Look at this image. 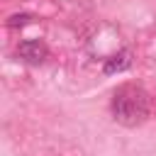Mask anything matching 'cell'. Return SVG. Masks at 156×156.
<instances>
[{"mask_svg": "<svg viewBox=\"0 0 156 156\" xmlns=\"http://www.w3.org/2000/svg\"><path fill=\"white\" fill-rule=\"evenodd\" d=\"M17 54H20L27 63H41V61L49 56V49H46V44L39 41V39H24V41H20Z\"/></svg>", "mask_w": 156, "mask_h": 156, "instance_id": "obj_2", "label": "cell"}, {"mask_svg": "<svg viewBox=\"0 0 156 156\" xmlns=\"http://www.w3.org/2000/svg\"><path fill=\"white\" fill-rule=\"evenodd\" d=\"M29 20H32V17L24 15V12H22V15H12V17H7V27H24Z\"/></svg>", "mask_w": 156, "mask_h": 156, "instance_id": "obj_4", "label": "cell"}, {"mask_svg": "<svg viewBox=\"0 0 156 156\" xmlns=\"http://www.w3.org/2000/svg\"><path fill=\"white\" fill-rule=\"evenodd\" d=\"M110 112L112 119L122 127H139L151 115V98L149 93L136 83H122L112 90L110 98Z\"/></svg>", "mask_w": 156, "mask_h": 156, "instance_id": "obj_1", "label": "cell"}, {"mask_svg": "<svg viewBox=\"0 0 156 156\" xmlns=\"http://www.w3.org/2000/svg\"><path fill=\"white\" fill-rule=\"evenodd\" d=\"M129 66H132V51H129V49H124V51H119V54H115V56L105 58V66H102V71H105L107 76H115V73H122V71H127Z\"/></svg>", "mask_w": 156, "mask_h": 156, "instance_id": "obj_3", "label": "cell"}]
</instances>
